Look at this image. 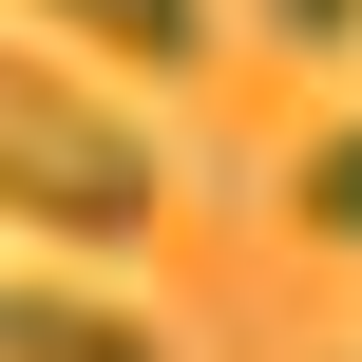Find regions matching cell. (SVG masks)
I'll return each mask as SVG.
<instances>
[{
	"mask_svg": "<svg viewBox=\"0 0 362 362\" xmlns=\"http://www.w3.org/2000/svg\"><path fill=\"white\" fill-rule=\"evenodd\" d=\"M0 229H57V248L153 229V134L115 95H76L57 57H19V38H0Z\"/></svg>",
	"mask_w": 362,
	"mask_h": 362,
	"instance_id": "obj_1",
	"label": "cell"
},
{
	"mask_svg": "<svg viewBox=\"0 0 362 362\" xmlns=\"http://www.w3.org/2000/svg\"><path fill=\"white\" fill-rule=\"evenodd\" d=\"M0 362H172V344L95 286H0Z\"/></svg>",
	"mask_w": 362,
	"mask_h": 362,
	"instance_id": "obj_2",
	"label": "cell"
},
{
	"mask_svg": "<svg viewBox=\"0 0 362 362\" xmlns=\"http://www.w3.org/2000/svg\"><path fill=\"white\" fill-rule=\"evenodd\" d=\"M57 38H95V57H134V76H191L210 57V0H38Z\"/></svg>",
	"mask_w": 362,
	"mask_h": 362,
	"instance_id": "obj_3",
	"label": "cell"
},
{
	"mask_svg": "<svg viewBox=\"0 0 362 362\" xmlns=\"http://www.w3.org/2000/svg\"><path fill=\"white\" fill-rule=\"evenodd\" d=\"M286 210H305L325 248H362V115H344V134H325V153H305V191H286Z\"/></svg>",
	"mask_w": 362,
	"mask_h": 362,
	"instance_id": "obj_4",
	"label": "cell"
},
{
	"mask_svg": "<svg viewBox=\"0 0 362 362\" xmlns=\"http://www.w3.org/2000/svg\"><path fill=\"white\" fill-rule=\"evenodd\" d=\"M248 19H267L286 57H362V0H248Z\"/></svg>",
	"mask_w": 362,
	"mask_h": 362,
	"instance_id": "obj_5",
	"label": "cell"
}]
</instances>
